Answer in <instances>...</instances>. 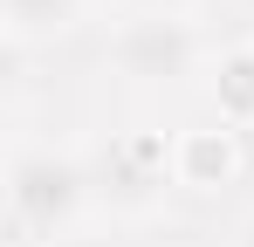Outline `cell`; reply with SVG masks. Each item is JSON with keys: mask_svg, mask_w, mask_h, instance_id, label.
Masks as SVG:
<instances>
[{"mask_svg": "<svg viewBox=\"0 0 254 247\" xmlns=\"http://www.w3.org/2000/svg\"><path fill=\"white\" fill-rule=\"evenodd\" d=\"M96 206V179H89V158L76 151H55V144H21L14 165H7V220L14 234L35 247L69 241Z\"/></svg>", "mask_w": 254, "mask_h": 247, "instance_id": "cell-1", "label": "cell"}, {"mask_svg": "<svg viewBox=\"0 0 254 247\" xmlns=\"http://www.w3.org/2000/svg\"><path fill=\"white\" fill-rule=\"evenodd\" d=\"M89 179H96V206H110L117 220H151L165 192L179 185L172 172V144L151 130H117L110 144L89 151Z\"/></svg>", "mask_w": 254, "mask_h": 247, "instance_id": "cell-2", "label": "cell"}, {"mask_svg": "<svg viewBox=\"0 0 254 247\" xmlns=\"http://www.w3.org/2000/svg\"><path fill=\"white\" fill-rule=\"evenodd\" d=\"M103 62L130 82H186L199 69V28L186 14H130L110 28Z\"/></svg>", "mask_w": 254, "mask_h": 247, "instance_id": "cell-3", "label": "cell"}, {"mask_svg": "<svg viewBox=\"0 0 254 247\" xmlns=\"http://www.w3.org/2000/svg\"><path fill=\"white\" fill-rule=\"evenodd\" d=\"M172 172L186 192H220L234 172H241V151H234V130L213 124V130H179L172 137Z\"/></svg>", "mask_w": 254, "mask_h": 247, "instance_id": "cell-4", "label": "cell"}, {"mask_svg": "<svg viewBox=\"0 0 254 247\" xmlns=\"http://www.w3.org/2000/svg\"><path fill=\"white\" fill-rule=\"evenodd\" d=\"M0 14H7V41L14 48H35V41L69 35L89 14V0H0Z\"/></svg>", "mask_w": 254, "mask_h": 247, "instance_id": "cell-5", "label": "cell"}, {"mask_svg": "<svg viewBox=\"0 0 254 247\" xmlns=\"http://www.w3.org/2000/svg\"><path fill=\"white\" fill-rule=\"evenodd\" d=\"M213 103L220 124H254V48H227L213 62Z\"/></svg>", "mask_w": 254, "mask_h": 247, "instance_id": "cell-6", "label": "cell"}, {"mask_svg": "<svg viewBox=\"0 0 254 247\" xmlns=\"http://www.w3.org/2000/svg\"><path fill=\"white\" fill-rule=\"evenodd\" d=\"M186 7H192V0H117V14H186Z\"/></svg>", "mask_w": 254, "mask_h": 247, "instance_id": "cell-7", "label": "cell"}, {"mask_svg": "<svg viewBox=\"0 0 254 247\" xmlns=\"http://www.w3.org/2000/svg\"><path fill=\"white\" fill-rule=\"evenodd\" d=\"M234 247H254V213L241 220V241H234Z\"/></svg>", "mask_w": 254, "mask_h": 247, "instance_id": "cell-8", "label": "cell"}]
</instances>
